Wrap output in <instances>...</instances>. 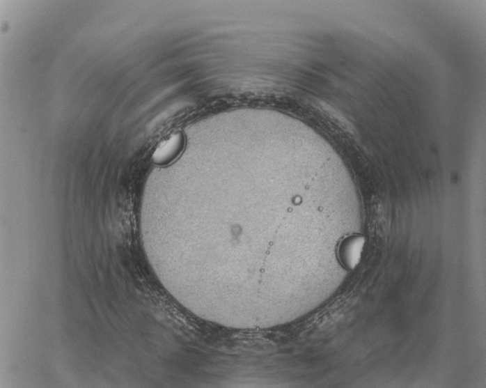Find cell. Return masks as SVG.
Returning <instances> with one entry per match:
<instances>
[{
	"instance_id": "cell-1",
	"label": "cell",
	"mask_w": 486,
	"mask_h": 388,
	"mask_svg": "<svg viewBox=\"0 0 486 388\" xmlns=\"http://www.w3.org/2000/svg\"><path fill=\"white\" fill-rule=\"evenodd\" d=\"M365 246V238L361 235H353L343 240L338 248V257L345 268L355 269L362 258Z\"/></svg>"
},
{
	"instance_id": "cell-2",
	"label": "cell",
	"mask_w": 486,
	"mask_h": 388,
	"mask_svg": "<svg viewBox=\"0 0 486 388\" xmlns=\"http://www.w3.org/2000/svg\"><path fill=\"white\" fill-rule=\"evenodd\" d=\"M182 144V138L180 134H175L161 143L152 158L155 162L163 164L173 159L180 151Z\"/></svg>"
}]
</instances>
